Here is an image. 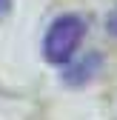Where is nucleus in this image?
I'll list each match as a JSON object with an SVG mask.
<instances>
[{
    "mask_svg": "<svg viewBox=\"0 0 117 120\" xmlns=\"http://www.w3.org/2000/svg\"><path fill=\"white\" fill-rule=\"evenodd\" d=\"M3 6H6V0H0V9H3Z\"/></svg>",
    "mask_w": 117,
    "mask_h": 120,
    "instance_id": "obj_3",
    "label": "nucleus"
},
{
    "mask_svg": "<svg viewBox=\"0 0 117 120\" xmlns=\"http://www.w3.org/2000/svg\"><path fill=\"white\" fill-rule=\"evenodd\" d=\"M109 26L114 29V32H117V14H114V17H111V20H109Z\"/></svg>",
    "mask_w": 117,
    "mask_h": 120,
    "instance_id": "obj_2",
    "label": "nucleus"
},
{
    "mask_svg": "<svg viewBox=\"0 0 117 120\" xmlns=\"http://www.w3.org/2000/svg\"><path fill=\"white\" fill-rule=\"evenodd\" d=\"M86 34V23L77 17V14H63L57 17L46 34V43H43V52H46L49 63H66V60L77 52L80 40Z\"/></svg>",
    "mask_w": 117,
    "mask_h": 120,
    "instance_id": "obj_1",
    "label": "nucleus"
}]
</instances>
